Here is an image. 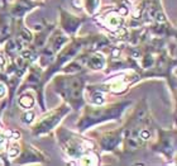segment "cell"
I'll return each instance as SVG.
<instances>
[{"label":"cell","instance_id":"1","mask_svg":"<svg viewBox=\"0 0 177 166\" xmlns=\"http://www.w3.org/2000/svg\"><path fill=\"white\" fill-rule=\"evenodd\" d=\"M154 120L152 118L149 105L147 104V99L143 98L133 108L128 115L123 127V140L120 145V151L123 154H132L136 151L144 148L147 145L140 140L139 133L142 128L153 126Z\"/></svg>","mask_w":177,"mask_h":166},{"label":"cell","instance_id":"2","mask_svg":"<svg viewBox=\"0 0 177 166\" xmlns=\"http://www.w3.org/2000/svg\"><path fill=\"white\" fill-rule=\"evenodd\" d=\"M87 77L82 71L77 73H61L54 74L51 77V86L53 91L70 105L75 112H80L81 108L86 104L85 99V88Z\"/></svg>","mask_w":177,"mask_h":166},{"label":"cell","instance_id":"3","mask_svg":"<svg viewBox=\"0 0 177 166\" xmlns=\"http://www.w3.org/2000/svg\"><path fill=\"white\" fill-rule=\"evenodd\" d=\"M132 100L124 99L114 103H104L94 105L86 103L80 109V119L76 122V128L80 133H85L94 126L105 123V122L120 120L125 110L132 105Z\"/></svg>","mask_w":177,"mask_h":166},{"label":"cell","instance_id":"4","mask_svg":"<svg viewBox=\"0 0 177 166\" xmlns=\"http://www.w3.org/2000/svg\"><path fill=\"white\" fill-rule=\"evenodd\" d=\"M56 136H57V142L62 150V152L65 154L66 157L70 160H72L77 164L79 158L89 152V151H97L96 143L94 142L93 138L89 137H84L82 133L74 132L71 129H67L66 127H57L54 129ZM99 152V151H97Z\"/></svg>","mask_w":177,"mask_h":166},{"label":"cell","instance_id":"5","mask_svg":"<svg viewBox=\"0 0 177 166\" xmlns=\"http://www.w3.org/2000/svg\"><path fill=\"white\" fill-rule=\"evenodd\" d=\"M71 110L72 109L65 102H62V104L60 107L54 108V109L49 110V112L44 110V114L41 115L38 119L35 118L34 122L29 126L32 136L33 137H44V136L51 134L60 126L63 118L71 113Z\"/></svg>","mask_w":177,"mask_h":166},{"label":"cell","instance_id":"6","mask_svg":"<svg viewBox=\"0 0 177 166\" xmlns=\"http://www.w3.org/2000/svg\"><path fill=\"white\" fill-rule=\"evenodd\" d=\"M154 132H157V136L153 137V140L149 142V147L153 152L163 156L167 164H171L172 160L176 157V127L173 126L169 129H163L162 127L154 126Z\"/></svg>","mask_w":177,"mask_h":166},{"label":"cell","instance_id":"7","mask_svg":"<svg viewBox=\"0 0 177 166\" xmlns=\"http://www.w3.org/2000/svg\"><path fill=\"white\" fill-rule=\"evenodd\" d=\"M95 134L96 147L99 154L103 152H110V154H120V145H122L123 140V127H119L116 129H111V131H101V132H93Z\"/></svg>","mask_w":177,"mask_h":166},{"label":"cell","instance_id":"8","mask_svg":"<svg viewBox=\"0 0 177 166\" xmlns=\"http://www.w3.org/2000/svg\"><path fill=\"white\" fill-rule=\"evenodd\" d=\"M49 162V156L46 155L32 143H28L20 138L19 155L11 161L13 165H27V164H47Z\"/></svg>","mask_w":177,"mask_h":166},{"label":"cell","instance_id":"9","mask_svg":"<svg viewBox=\"0 0 177 166\" xmlns=\"http://www.w3.org/2000/svg\"><path fill=\"white\" fill-rule=\"evenodd\" d=\"M60 10V28L65 32L68 37H75L80 31L81 25L89 19V17H77L68 10L63 9V6H58Z\"/></svg>","mask_w":177,"mask_h":166},{"label":"cell","instance_id":"10","mask_svg":"<svg viewBox=\"0 0 177 166\" xmlns=\"http://www.w3.org/2000/svg\"><path fill=\"white\" fill-rule=\"evenodd\" d=\"M43 5L44 2L38 0H14L11 4H6V12L13 20H24V17L28 13Z\"/></svg>","mask_w":177,"mask_h":166},{"label":"cell","instance_id":"11","mask_svg":"<svg viewBox=\"0 0 177 166\" xmlns=\"http://www.w3.org/2000/svg\"><path fill=\"white\" fill-rule=\"evenodd\" d=\"M72 5L79 10H85L87 17L93 18L101 9V0H72Z\"/></svg>","mask_w":177,"mask_h":166},{"label":"cell","instance_id":"12","mask_svg":"<svg viewBox=\"0 0 177 166\" xmlns=\"http://www.w3.org/2000/svg\"><path fill=\"white\" fill-rule=\"evenodd\" d=\"M18 105L24 110L33 109V107L35 105V93L33 90H25L20 93L18 99Z\"/></svg>","mask_w":177,"mask_h":166},{"label":"cell","instance_id":"13","mask_svg":"<svg viewBox=\"0 0 177 166\" xmlns=\"http://www.w3.org/2000/svg\"><path fill=\"white\" fill-rule=\"evenodd\" d=\"M35 119V113L32 110V109H27L24 110V113L20 115V122L25 126H31Z\"/></svg>","mask_w":177,"mask_h":166},{"label":"cell","instance_id":"14","mask_svg":"<svg viewBox=\"0 0 177 166\" xmlns=\"http://www.w3.org/2000/svg\"><path fill=\"white\" fill-rule=\"evenodd\" d=\"M6 95H8V88H6L4 81L0 80V99L6 98Z\"/></svg>","mask_w":177,"mask_h":166},{"label":"cell","instance_id":"15","mask_svg":"<svg viewBox=\"0 0 177 166\" xmlns=\"http://www.w3.org/2000/svg\"><path fill=\"white\" fill-rule=\"evenodd\" d=\"M38 2H44V0H38Z\"/></svg>","mask_w":177,"mask_h":166},{"label":"cell","instance_id":"16","mask_svg":"<svg viewBox=\"0 0 177 166\" xmlns=\"http://www.w3.org/2000/svg\"><path fill=\"white\" fill-rule=\"evenodd\" d=\"M0 45H3V43H2V42H0Z\"/></svg>","mask_w":177,"mask_h":166}]
</instances>
